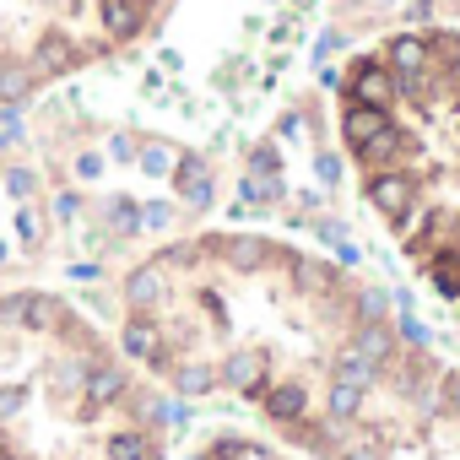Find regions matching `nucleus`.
<instances>
[{
    "instance_id": "1",
    "label": "nucleus",
    "mask_w": 460,
    "mask_h": 460,
    "mask_svg": "<svg viewBox=\"0 0 460 460\" xmlns=\"http://www.w3.org/2000/svg\"><path fill=\"white\" fill-rule=\"evenodd\" d=\"M368 200H374V211L390 222V227H411V206H417V184L406 179V173H368Z\"/></svg>"
},
{
    "instance_id": "2",
    "label": "nucleus",
    "mask_w": 460,
    "mask_h": 460,
    "mask_svg": "<svg viewBox=\"0 0 460 460\" xmlns=\"http://www.w3.org/2000/svg\"><path fill=\"white\" fill-rule=\"evenodd\" d=\"M222 379L234 385V390H244V395H261L266 390V352H255V347L227 352L222 358Z\"/></svg>"
},
{
    "instance_id": "3",
    "label": "nucleus",
    "mask_w": 460,
    "mask_h": 460,
    "mask_svg": "<svg viewBox=\"0 0 460 460\" xmlns=\"http://www.w3.org/2000/svg\"><path fill=\"white\" fill-rule=\"evenodd\" d=\"M390 125V109H374V103H363V98H347L341 103V141L358 152L374 130H385Z\"/></svg>"
},
{
    "instance_id": "4",
    "label": "nucleus",
    "mask_w": 460,
    "mask_h": 460,
    "mask_svg": "<svg viewBox=\"0 0 460 460\" xmlns=\"http://www.w3.org/2000/svg\"><path fill=\"white\" fill-rule=\"evenodd\" d=\"M206 244H211L227 266H234V271H244V277H250V271H261V266L271 261V244H266V239H250V234H234V239H206Z\"/></svg>"
},
{
    "instance_id": "5",
    "label": "nucleus",
    "mask_w": 460,
    "mask_h": 460,
    "mask_svg": "<svg viewBox=\"0 0 460 460\" xmlns=\"http://www.w3.org/2000/svg\"><path fill=\"white\" fill-rule=\"evenodd\" d=\"M173 190H179V200L206 206V200H211V168H206V157H179V168H173Z\"/></svg>"
},
{
    "instance_id": "6",
    "label": "nucleus",
    "mask_w": 460,
    "mask_h": 460,
    "mask_svg": "<svg viewBox=\"0 0 460 460\" xmlns=\"http://www.w3.org/2000/svg\"><path fill=\"white\" fill-rule=\"evenodd\" d=\"M125 352L141 358V363H152V368H163V331H157L146 314H130V325H125Z\"/></svg>"
},
{
    "instance_id": "7",
    "label": "nucleus",
    "mask_w": 460,
    "mask_h": 460,
    "mask_svg": "<svg viewBox=\"0 0 460 460\" xmlns=\"http://www.w3.org/2000/svg\"><path fill=\"white\" fill-rule=\"evenodd\" d=\"M352 347H358L374 368H385V363L395 358V325H385V320H363L358 336H352Z\"/></svg>"
},
{
    "instance_id": "8",
    "label": "nucleus",
    "mask_w": 460,
    "mask_h": 460,
    "mask_svg": "<svg viewBox=\"0 0 460 460\" xmlns=\"http://www.w3.org/2000/svg\"><path fill=\"white\" fill-rule=\"evenodd\" d=\"M261 406H266V417H277V422L293 428L309 411V390L304 385H271V390H261Z\"/></svg>"
},
{
    "instance_id": "9",
    "label": "nucleus",
    "mask_w": 460,
    "mask_h": 460,
    "mask_svg": "<svg viewBox=\"0 0 460 460\" xmlns=\"http://www.w3.org/2000/svg\"><path fill=\"white\" fill-rule=\"evenodd\" d=\"M125 298H130L136 314H152V309L163 304V266H141V271L125 282Z\"/></svg>"
},
{
    "instance_id": "10",
    "label": "nucleus",
    "mask_w": 460,
    "mask_h": 460,
    "mask_svg": "<svg viewBox=\"0 0 460 460\" xmlns=\"http://www.w3.org/2000/svg\"><path fill=\"white\" fill-rule=\"evenodd\" d=\"M125 390H130V374H119V368H98V374L87 379V395H82V401H87V411H103V406L119 401Z\"/></svg>"
},
{
    "instance_id": "11",
    "label": "nucleus",
    "mask_w": 460,
    "mask_h": 460,
    "mask_svg": "<svg viewBox=\"0 0 460 460\" xmlns=\"http://www.w3.org/2000/svg\"><path fill=\"white\" fill-rule=\"evenodd\" d=\"M358 406H363V385L336 379V385H331V422H352V417H358Z\"/></svg>"
},
{
    "instance_id": "12",
    "label": "nucleus",
    "mask_w": 460,
    "mask_h": 460,
    "mask_svg": "<svg viewBox=\"0 0 460 460\" xmlns=\"http://www.w3.org/2000/svg\"><path fill=\"white\" fill-rule=\"evenodd\" d=\"M60 320V304L49 298V293H28V314H22V325L28 331H44V325H55Z\"/></svg>"
},
{
    "instance_id": "13",
    "label": "nucleus",
    "mask_w": 460,
    "mask_h": 460,
    "mask_svg": "<svg viewBox=\"0 0 460 460\" xmlns=\"http://www.w3.org/2000/svg\"><path fill=\"white\" fill-rule=\"evenodd\" d=\"M336 379H347V385H368V379H374V363H368L358 347H347V352L336 358Z\"/></svg>"
},
{
    "instance_id": "14",
    "label": "nucleus",
    "mask_w": 460,
    "mask_h": 460,
    "mask_svg": "<svg viewBox=\"0 0 460 460\" xmlns=\"http://www.w3.org/2000/svg\"><path fill=\"white\" fill-rule=\"evenodd\" d=\"M428 277H433V293L460 298V261H455V255H449V261H433V266H428Z\"/></svg>"
},
{
    "instance_id": "15",
    "label": "nucleus",
    "mask_w": 460,
    "mask_h": 460,
    "mask_svg": "<svg viewBox=\"0 0 460 460\" xmlns=\"http://www.w3.org/2000/svg\"><path fill=\"white\" fill-rule=\"evenodd\" d=\"M173 385H179L184 395H211V385H217V379H211V374H206L200 363H184V368L173 374Z\"/></svg>"
},
{
    "instance_id": "16",
    "label": "nucleus",
    "mask_w": 460,
    "mask_h": 460,
    "mask_svg": "<svg viewBox=\"0 0 460 460\" xmlns=\"http://www.w3.org/2000/svg\"><path fill=\"white\" fill-rule=\"evenodd\" d=\"M109 455L114 460H152V444L141 433H119V438H109Z\"/></svg>"
},
{
    "instance_id": "17",
    "label": "nucleus",
    "mask_w": 460,
    "mask_h": 460,
    "mask_svg": "<svg viewBox=\"0 0 460 460\" xmlns=\"http://www.w3.org/2000/svg\"><path fill=\"white\" fill-rule=\"evenodd\" d=\"M22 314H28V293L0 298V325H22Z\"/></svg>"
},
{
    "instance_id": "18",
    "label": "nucleus",
    "mask_w": 460,
    "mask_h": 460,
    "mask_svg": "<svg viewBox=\"0 0 460 460\" xmlns=\"http://www.w3.org/2000/svg\"><path fill=\"white\" fill-rule=\"evenodd\" d=\"M109 222L119 227V234H136V227H141V217H136L130 206H109Z\"/></svg>"
},
{
    "instance_id": "19",
    "label": "nucleus",
    "mask_w": 460,
    "mask_h": 460,
    "mask_svg": "<svg viewBox=\"0 0 460 460\" xmlns=\"http://www.w3.org/2000/svg\"><path fill=\"white\" fill-rule=\"evenodd\" d=\"M6 190H12V195H33V173H28V168H12V173H6Z\"/></svg>"
},
{
    "instance_id": "20",
    "label": "nucleus",
    "mask_w": 460,
    "mask_h": 460,
    "mask_svg": "<svg viewBox=\"0 0 460 460\" xmlns=\"http://www.w3.org/2000/svg\"><path fill=\"white\" fill-rule=\"evenodd\" d=\"M444 406H449V417H460V374H449V385H444Z\"/></svg>"
},
{
    "instance_id": "21",
    "label": "nucleus",
    "mask_w": 460,
    "mask_h": 460,
    "mask_svg": "<svg viewBox=\"0 0 460 460\" xmlns=\"http://www.w3.org/2000/svg\"><path fill=\"white\" fill-rule=\"evenodd\" d=\"M17 227H22V239H39V211H33V206H22Z\"/></svg>"
},
{
    "instance_id": "22",
    "label": "nucleus",
    "mask_w": 460,
    "mask_h": 460,
    "mask_svg": "<svg viewBox=\"0 0 460 460\" xmlns=\"http://www.w3.org/2000/svg\"><path fill=\"white\" fill-rule=\"evenodd\" d=\"M401 336H406V341H411V347H422V341H428V336H422V325H417V320H411V314H406V320H401Z\"/></svg>"
},
{
    "instance_id": "23",
    "label": "nucleus",
    "mask_w": 460,
    "mask_h": 460,
    "mask_svg": "<svg viewBox=\"0 0 460 460\" xmlns=\"http://www.w3.org/2000/svg\"><path fill=\"white\" fill-rule=\"evenodd\" d=\"M320 179L336 184V179H341V163H336V157H320Z\"/></svg>"
},
{
    "instance_id": "24",
    "label": "nucleus",
    "mask_w": 460,
    "mask_h": 460,
    "mask_svg": "<svg viewBox=\"0 0 460 460\" xmlns=\"http://www.w3.org/2000/svg\"><path fill=\"white\" fill-rule=\"evenodd\" d=\"M146 168H152V173H163V168H168V152H163V146H152V157H146Z\"/></svg>"
},
{
    "instance_id": "25",
    "label": "nucleus",
    "mask_w": 460,
    "mask_h": 460,
    "mask_svg": "<svg viewBox=\"0 0 460 460\" xmlns=\"http://www.w3.org/2000/svg\"><path fill=\"white\" fill-rule=\"evenodd\" d=\"M341 460H374V455H368V449H347Z\"/></svg>"
},
{
    "instance_id": "26",
    "label": "nucleus",
    "mask_w": 460,
    "mask_h": 460,
    "mask_svg": "<svg viewBox=\"0 0 460 460\" xmlns=\"http://www.w3.org/2000/svg\"><path fill=\"white\" fill-rule=\"evenodd\" d=\"M266 460H271V455H266Z\"/></svg>"
}]
</instances>
